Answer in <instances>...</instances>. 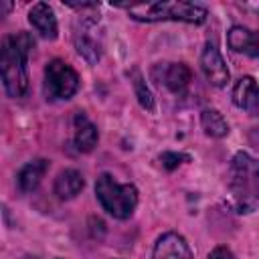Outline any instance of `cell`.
I'll list each match as a JSON object with an SVG mask.
<instances>
[{
    "mask_svg": "<svg viewBox=\"0 0 259 259\" xmlns=\"http://www.w3.org/2000/svg\"><path fill=\"white\" fill-rule=\"evenodd\" d=\"M227 192L231 206L241 212L259 208V160L247 152H237L227 170Z\"/></svg>",
    "mask_w": 259,
    "mask_h": 259,
    "instance_id": "6da1fadb",
    "label": "cell"
},
{
    "mask_svg": "<svg viewBox=\"0 0 259 259\" xmlns=\"http://www.w3.org/2000/svg\"><path fill=\"white\" fill-rule=\"evenodd\" d=\"M34 49V38L28 32L10 34L2 40L0 71L2 83L10 97H22L28 91V55Z\"/></svg>",
    "mask_w": 259,
    "mask_h": 259,
    "instance_id": "7a4b0ae2",
    "label": "cell"
},
{
    "mask_svg": "<svg viewBox=\"0 0 259 259\" xmlns=\"http://www.w3.org/2000/svg\"><path fill=\"white\" fill-rule=\"evenodd\" d=\"M127 10L134 20L142 22H160L176 20L188 24H202L208 16L206 8L194 2H146V4H119Z\"/></svg>",
    "mask_w": 259,
    "mask_h": 259,
    "instance_id": "3957f363",
    "label": "cell"
},
{
    "mask_svg": "<svg viewBox=\"0 0 259 259\" xmlns=\"http://www.w3.org/2000/svg\"><path fill=\"white\" fill-rule=\"evenodd\" d=\"M95 194L99 204L113 219H127L138 204V188L134 184H119L107 172H103L95 182Z\"/></svg>",
    "mask_w": 259,
    "mask_h": 259,
    "instance_id": "277c9868",
    "label": "cell"
},
{
    "mask_svg": "<svg viewBox=\"0 0 259 259\" xmlns=\"http://www.w3.org/2000/svg\"><path fill=\"white\" fill-rule=\"evenodd\" d=\"M79 89L77 71L61 59H53L45 67V95L47 99H69Z\"/></svg>",
    "mask_w": 259,
    "mask_h": 259,
    "instance_id": "5b68a950",
    "label": "cell"
},
{
    "mask_svg": "<svg viewBox=\"0 0 259 259\" xmlns=\"http://www.w3.org/2000/svg\"><path fill=\"white\" fill-rule=\"evenodd\" d=\"M200 67H202V73L208 79V83L214 87H225L231 79L227 63H225L221 51L217 49V45H212V42L204 45V51L200 55Z\"/></svg>",
    "mask_w": 259,
    "mask_h": 259,
    "instance_id": "8992f818",
    "label": "cell"
},
{
    "mask_svg": "<svg viewBox=\"0 0 259 259\" xmlns=\"http://www.w3.org/2000/svg\"><path fill=\"white\" fill-rule=\"evenodd\" d=\"M152 259H190L188 243L178 233H166L156 241Z\"/></svg>",
    "mask_w": 259,
    "mask_h": 259,
    "instance_id": "52a82bcc",
    "label": "cell"
},
{
    "mask_svg": "<svg viewBox=\"0 0 259 259\" xmlns=\"http://www.w3.org/2000/svg\"><path fill=\"white\" fill-rule=\"evenodd\" d=\"M97 140L99 134L95 123L83 111H77L73 117V144L77 152H91L97 146Z\"/></svg>",
    "mask_w": 259,
    "mask_h": 259,
    "instance_id": "ba28073f",
    "label": "cell"
},
{
    "mask_svg": "<svg viewBox=\"0 0 259 259\" xmlns=\"http://www.w3.org/2000/svg\"><path fill=\"white\" fill-rule=\"evenodd\" d=\"M233 101L237 107L245 109L249 115L259 113V85L253 77H241L233 89Z\"/></svg>",
    "mask_w": 259,
    "mask_h": 259,
    "instance_id": "9c48e42d",
    "label": "cell"
},
{
    "mask_svg": "<svg viewBox=\"0 0 259 259\" xmlns=\"http://www.w3.org/2000/svg\"><path fill=\"white\" fill-rule=\"evenodd\" d=\"M28 22L32 24V28L42 36V38H57V32H59V26H57V18H55V12L53 8L47 4V2H38L30 8L28 12Z\"/></svg>",
    "mask_w": 259,
    "mask_h": 259,
    "instance_id": "30bf717a",
    "label": "cell"
},
{
    "mask_svg": "<svg viewBox=\"0 0 259 259\" xmlns=\"http://www.w3.org/2000/svg\"><path fill=\"white\" fill-rule=\"evenodd\" d=\"M227 42L233 51L259 59V30H249L245 26H233L227 32Z\"/></svg>",
    "mask_w": 259,
    "mask_h": 259,
    "instance_id": "8fae6325",
    "label": "cell"
},
{
    "mask_svg": "<svg viewBox=\"0 0 259 259\" xmlns=\"http://www.w3.org/2000/svg\"><path fill=\"white\" fill-rule=\"evenodd\" d=\"M47 170H49V160H45V158H34V160H30L28 164H24V166L20 168V172H18V176H16L18 188H20L22 192H32V190L40 184V180L45 178Z\"/></svg>",
    "mask_w": 259,
    "mask_h": 259,
    "instance_id": "7c38bea8",
    "label": "cell"
},
{
    "mask_svg": "<svg viewBox=\"0 0 259 259\" xmlns=\"http://www.w3.org/2000/svg\"><path fill=\"white\" fill-rule=\"evenodd\" d=\"M85 186V180L81 176V172L73 170V168H67L63 170L57 178H55V194L61 198V200H69V198H75Z\"/></svg>",
    "mask_w": 259,
    "mask_h": 259,
    "instance_id": "4fadbf2b",
    "label": "cell"
},
{
    "mask_svg": "<svg viewBox=\"0 0 259 259\" xmlns=\"http://www.w3.org/2000/svg\"><path fill=\"white\" fill-rule=\"evenodd\" d=\"M190 79H192V73H190L188 65H184V63H170L164 69V85L176 95L186 93Z\"/></svg>",
    "mask_w": 259,
    "mask_h": 259,
    "instance_id": "5bb4252c",
    "label": "cell"
},
{
    "mask_svg": "<svg viewBox=\"0 0 259 259\" xmlns=\"http://www.w3.org/2000/svg\"><path fill=\"white\" fill-rule=\"evenodd\" d=\"M200 123L204 134L210 138H225L229 134V123L223 117V113L217 109H204L200 113Z\"/></svg>",
    "mask_w": 259,
    "mask_h": 259,
    "instance_id": "9a60e30c",
    "label": "cell"
},
{
    "mask_svg": "<svg viewBox=\"0 0 259 259\" xmlns=\"http://www.w3.org/2000/svg\"><path fill=\"white\" fill-rule=\"evenodd\" d=\"M75 47H77L79 55H81L85 61H89V63H97L99 57H101V47H99V42H97V40L89 34V30H85V28H81V30L75 34Z\"/></svg>",
    "mask_w": 259,
    "mask_h": 259,
    "instance_id": "2e32d148",
    "label": "cell"
},
{
    "mask_svg": "<svg viewBox=\"0 0 259 259\" xmlns=\"http://www.w3.org/2000/svg\"><path fill=\"white\" fill-rule=\"evenodd\" d=\"M130 79H132V85H134V91H136V97H138L140 105H142L144 109H148V111H154V107H156V103H154V95H152L150 87L146 85L142 73H140L138 69H132Z\"/></svg>",
    "mask_w": 259,
    "mask_h": 259,
    "instance_id": "e0dca14e",
    "label": "cell"
},
{
    "mask_svg": "<svg viewBox=\"0 0 259 259\" xmlns=\"http://www.w3.org/2000/svg\"><path fill=\"white\" fill-rule=\"evenodd\" d=\"M188 160V156L186 154H178V152H164L162 156H160V162H162V166L166 168V170H174L178 164H182V162H186Z\"/></svg>",
    "mask_w": 259,
    "mask_h": 259,
    "instance_id": "ac0fdd59",
    "label": "cell"
},
{
    "mask_svg": "<svg viewBox=\"0 0 259 259\" xmlns=\"http://www.w3.org/2000/svg\"><path fill=\"white\" fill-rule=\"evenodd\" d=\"M208 259H237V257L233 255V251L229 247H217V249L210 251Z\"/></svg>",
    "mask_w": 259,
    "mask_h": 259,
    "instance_id": "d6986e66",
    "label": "cell"
},
{
    "mask_svg": "<svg viewBox=\"0 0 259 259\" xmlns=\"http://www.w3.org/2000/svg\"><path fill=\"white\" fill-rule=\"evenodd\" d=\"M243 8H245V10H253L255 14H259V4H257V2H255V4H243Z\"/></svg>",
    "mask_w": 259,
    "mask_h": 259,
    "instance_id": "ffe728a7",
    "label": "cell"
}]
</instances>
